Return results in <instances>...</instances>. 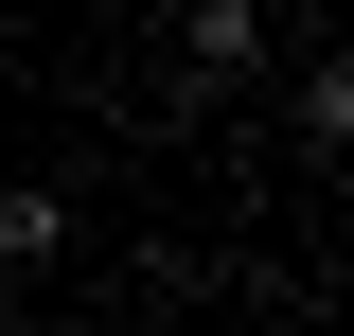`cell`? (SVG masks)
<instances>
[{
    "label": "cell",
    "mask_w": 354,
    "mask_h": 336,
    "mask_svg": "<svg viewBox=\"0 0 354 336\" xmlns=\"http://www.w3.org/2000/svg\"><path fill=\"white\" fill-rule=\"evenodd\" d=\"M53 248H71V195L18 177V195H0V265H53Z\"/></svg>",
    "instance_id": "obj_2"
},
{
    "label": "cell",
    "mask_w": 354,
    "mask_h": 336,
    "mask_svg": "<svg viewBox=\"0 0 354 336\" xmlns=\"http://www.w3.org/2000/svg\"><path fill=\"white\" fill-rule=\"evenodd\" d=\"M248 36H266V0H177V53H195V88H213V71H248Z\"/></svg>",
    "instance_id": "obj_1"
}]
</instances>
